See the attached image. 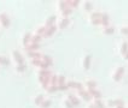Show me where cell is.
<instances>
[{"instance_id":"obj_1","label":"cell","mask_w":128,"mask_h":108,"mask_svg":"<svg viewBox=\"0 0 128 108\" xmlns=\"http://www.w3.org/2000/svg\"><path fill=\"white\" fill-rule=\"evenodd\" d=\"M123 73H124V67H122V66L117 67V69L115 70L114 74H112V79H114V80H116V82H118V80L122 78Z\"/></svg>"},{"instance_id":"obj_2","label":"cell","mask_w":128,"mask_h":108,"mask_svg":"<svg viewBox=\"0 0 128 108\" xmlns=\"http://www.w3.org/2000/svg\"><path fill=\"white\" fill-rule=\"evenodd\" d=\"M78 95H80L81 97H84L85 100H87V101L92 100V96H91V94L88 93L86 89H81V90H78Z\"/></svg>"},{"instance_id":"obj_3","label":"cell","mask_w":128,"mask_h":108,"mask_svg":"<svg viewBox=\"0 0 128 108\" xmlns=\"http://www.w3.org/2000/svg\"><path fill=\"white\" fill-rule=\"evenodd\" d=\"M68 100L70 101L74 106H78L80 105V99H78V96H75L74 94H69L68 95Z\"/></svg>"},{"instance_id":"obj_4","label":"cell","mask_w":128,"mask_h":108,"mask_svg":"<svg viewBox=\"0 0 128 108\" xmlns=\"http://www.w3.org/2000/svg\"><path fill=\"white\" fill-rule=\"evenodd\" d=\"M12 57H14V59L16 60L17 64H24V63H23V61H24V60H23V57L20 54V52H16V50L12 52Z\"/></svg>"},{"instance_id":"obj_5","label":"cell","mask_w":128,"mask_h":108,"mask_svg":"<svg viewBox=\"0 0 128 108\" xmlns=\"http://www.w3.org/2000/svg\"><path fill=\"white\" fill-rule=\"evenodd\" d=\"M87 91L91 94V96H92L94 100H96V99H100V97H102V93H100L99 90H97V89H90V90H87Z\"/></svg>"},{"instance_id":"obj_6","label":"cell","mask_w":128,"mask_h":108,"mask_svg":"<svg viewBox=\"0 0 128 108\" xmlns=\"http://www.w3.org/2000/svg\"><path fill=\"white\" fill-rule=\"evenodd\" d=\"M0 22H1V24H2L4 27H8V25H10V19H8V17H7L5 13H1V16H0Z\"/></svg>"},{"instance_id":"obj_7","label":"cell","mask_w":128,"mask_h":108,"mask_svg":"<svg viewBox=\"0 0 128 108\" xmlns=\"http://www.w3.org/2000/svg\"><path fill=\"white\" fill-rule=\"evenodd\" d=\"M69 18H68V17H62V18H60V21H59V23H58V27H59V28H65V27H66V25H68V24H69Z\"/></svg>"},{"instance_id":"obj_8","label":"cell","mask_w":128,"mask_h":108,"mask_svg":"<svg viewBox=\"0 0 128 108\" xmlns=\"http://www.w3.org/2000/svg\"><path fill=\"white\" fill-rule=\"evenodd\" d=\"M54 22H56V16H51L47 18V21L45 22V27L46 28H50L52 25H54Z\"/></svg>"},{"instance_id":"obj_9","label":"cell","mask_w":128,"mask_h":108,"mask_svg":"<svg viewBox=\"0 0 128 108\" xmlns=\"http://www.w3.org/2000/svg\"><path fill=\"white\" fill-rule=\"evenodd\" d=\"M52 73L50 70H40L39 71V77H44V78H51Z\"/></svg>"},{"instance_id":"obj_10","label":"cell","mask_w":128,"mask_h":108,"mask_svg":"<svg viewBox=\"0 0 128 108\" xmlns=\"http://www.w3.org/2000/svg\"><path fill=\"white\" fill-rule=\"evenodd\" d=\"M102 25L104 28L109 27V16L106 13H102Z\"/></svg>"},{"instance_id":"obj_11","label":"cell","mask_w":128,"mask_h":108,"mask_svg":"<svg viewBox=\"0 0 128 108\" xmlns=\"http://www.w3.org/2000/svg\"><path fill=\"white\" fill-rule=\"evenodd\" d=\"M56 30H57V27H56V25H52V27H50V28L46 29V33H45V35L44 36L48 37V36H51L52 34H54V33H56Z\"/></svg>"},{"instance_id":"obj_12","label":"cell","mask_w":128,"mask_h":108,"mask_svg":"<svg viewBox=\"0 0 128 108\" xmlns=\"http://www.w3.org/2000/svg\"><path fill=\"white\" fill-rule=\"evenodd\" d=\"M90 66H91V55H86L84 58V67L86 70H88Z\"/></svg>"},{"instance_id":"obj_13","label":"cell","mask_w":128,"mask_h":108,"mask_svg":"<svg viewBox=\"0 0 128 108\" xmlns=\"http://www.w3.org/2000/svg\"><path fill=\"white\" fill-rule=\"evenodd\" d=\"M86 86H87V90H90V89H96L97 83H96L94 80H87V82H86Z\"/></svg>"},{"instance_id":"obj_14","label":"cell","mask_w":128,"mask_h":108,"mask_svg":"<svg viewBox=\"0 0 128 108\" xmlns=\"http://www.w3.org/2000/svg\"><path fill=\"white\" fill-rule=\"evenodd\" d=\"M93 103H94V106L97 108H105V105L103 103V101L100 100V99H96Z\"/></svg>"},{"instance_id":"obj_15","label":"cell","mask_w":128,"mask_h":108,"mask_svg":"<svg viewBox=\"0 0 128 108\" xmlns=\"http://www.w3.org/2000/svg\"><path fill=\"white\" fill-rule=\"evenodd\" d=\"M90 19H91V22L96 21V19H102V13H99V12H93L91 14V17H90Z\"/></svg>"},{"instance_id":"obj_16","label":"cell","mask_w":128,"mask_h":108,"mask_svg":"<svg viewBox=\"0 0 128 108\" xmlns=\"http://www.w3.org/2000/svg\"><path fill=\"white\" fill-rule=\"evenodd\" d=\"M32 63H33V65H34V66H39V67H41L44 60H42V59H32Z\"/></svg>"},{"instance_id":"obj_17","label":"cell","mask_w":128,"mask_h":108,"mask_svg":"<svg viewBox=\"0 0 128 108\" xmlns=\"http://www.w3.org/2000/svg\"><path fill=\"white\" fill-rule=\"evenodd\" d=\"M44 101H45L44 95H38V96L35 97V103L36 105H40V106H41V103H42Z\"/></svg>"},{"instance_id":"obj_18","label":"cell","mask_w":128,"mask_h":108,"mask_svg":"<svg viewBox=\"0 0 128 108\" xmlns=\"http://www.w3.org/2000/svg\"><path fill=\"white\" fill-rule=\"evenodd\" d=\"M40 40H41V36L38 35V34H35V35L32 36V41H30V42H33V43H39V42H40Z\"/></svg>"},{"instance_id":"obj_19","label":"cell","mask_w":128,"mask_h":108,"mask_svg":"<svg viewBox=\"0 0 128 108\" xmlns=\"http://www.w3.org/2000/svg\"><path fill=\"white\" fill-rule=\"evenodd\" d=\"M41 59H42L44 61H45V63H47V64L48 65H52V63H53V60H52V58L51 57H48V55H45V54H44L42 55V58H41Z\"/></svg>"},{"instance_id":"obj_20","label":"cell","mask_w":128,"mask_h":108,"mask_svg":"<svg viewBox=\"0 0 128 108\" xmlns=\"http://www.w3.org/2000/svg\"><path fill=\"white\" fill-rule=\"evenodd\" d=\"M114 31H115V28L114 27H111V25H109V27H106V28H104V33L105 34H114Z\"/></svg>"},{"instance_id":"obj_21","label":"cell","mask_w":128,"mask_h":108,"mask_svg":"<svg viewBox=\"0 0 128 108\" xmlns=\"http://www.w3.org/2000/svg\"><path fill=\"white\" fill-rule=\"evenodd\" d=\"M128 52V42H123L121 46V53L122 54H126Z\"/></svg>"},{"instance_id":"obj_22","label":"cell","mask_w":128,"mask_h":108,"mask_svg":"<svg viewBox=\"0 0 128 108\" xmlns=\"http://www.w3.org/2000/svg\"><path fill=\"white\" fill-rule=\"evenodd\" d=\"M71 12H72V8H71V7H66V8H65L64 11H62V13H63V17H68V16H69Z\"/></svg>"},{"instance_id":"obj_23","label":"cell","mask_w":128,"mask_h":108,"mask_svg":"<svg viewBox=\"0 0 128 108\" xmlns=\"http://www.w3.org/2000/svg\"><path fill=\"white\" fill-rule=\"evenodd\" d=\"M26 67H27V66H26V64H17V65H16V70H17L18 72L24 71V70H26Z\"/></svg>"},{"instance_id":"obj_24","label":"cell","mask_w":128,"mask_h":108,"mask_svg":"<svg viewBox=\"0 0 128 108\" xmlns=\"http://www.w3.org/2000/svg\"><path fill=\"white\" fill-rule=\"evenodd\" d=\"M66 82H65V77L64 76H58V83L57 85H63V84H65Z\"/></svg>"},{"instance_id":"obj_25","label":"cell","mask_w":128,"mask_h":108,"mask_svg":"<svg viewBox=\"0 0 128 108\" xmlns=\"http://www.w3.org/2000/svg\"><path fill=\"white\" fill-rule=\"evenodd\" d=\"M50 106H51V101L50 100H45L42 103H41V107L42 108H48Z\"/></svg>"},{"instance_id":"obj_26","label":"cell","mask_w":128,"mask_h":108,"mask_svg":"<svg viewBox=\"0 0 128 108\" xmlns=\"http://www.w3.org/2000/svg\"><path fill=\"white\" fill-rule=\"evenodd\" d=\"M47 90H48L50 93H54V91H57L58 90V85H50Z\"/></svg>"},{"instance_id":"obj_27","label":"cell","mask_w":128,"mask_h":108,"mask_svg":"<svg viewBox=\"0 0 128 108\" xmlns=\"http://www.w3.org/2000/svg\"><path fill=\"white\" fill-rule=\"evenodd\" d=\"M64 105H65V107H66V108H74V107H75V106H74V105H72L69 100L64 101Z\"/></svg>"},{"instance_id":"obj_28","label":"cell","mask_w":128,"mask_h":108,"mask_svg":"<svg viewBox=\"0 0 128 108\" xmlns=\"http://www.w3.org/2000/svg\"><path fill=\"white\" fill-rule=\"evenodd\" d=\"M85 8L86 10H91L92 8V4L90 1H85Z\"/></svg>"},{"instance_id":"obj_29","label":"cell","mask_w":128,"mask_h":108,"mask_svg":"<svg viewBox=\"0 0 128 108\" xmlns=\"http://www.w3.org/2000/svg\"><path fill=\"white\" fill-rule=\"evenodd\" d=\"M68 88H69V86H68V84H66V83H65V84H63V85H58V89H59V90H66Z\"/></svg>"},{"instance_id":"obj_30","label":"cell","mask_w":128,"mask_h":108,"mask_svg":"<svg viewBox=\"0 0 128 108\" xmlns=\"http://www.w3.org/2000/svg\"><path fill=\"white\" fill-rule=\"evenodd\" d=\"M108 105H109V106H111V107H116V101L115 100H109Z\"/></svg>"},{"instance_id":"obj_31","label":"cell","mask_w":128,"mask_h":108,"mask_svg":"<svg viewBox=\"0 0 128 108\" xmlns=\"http://www.w3.org/2000/svg\"><path fill=\"white\" fill-rule=\"evenodd\" d=\"M121 33L124 34V35H128V27H124V28L121 29Z\"/></svg>"},{"instance_id":"obj_32","label":"cell","mask_w":128,"mask_h":108,"mask_svg":"<svg viewBox=\"0 0 128 108\" xmlns=\"http://www.w3.org/2000/svg\"><path fill=\"white\" fill-rule=\"evenodd\" d=\"M88 108H97V107L94 106V103H90V106H88Z\"/></svg>"},{"instance_id":"obj_33","label":"cell","mask_w":128,"mask_h":108,"mask_svg":"<svg viewBox=\"0 0 128 108\" xmlns=\"http://www.w3.org/2000/svg\"><path fill=\"white\" fill-rule=\"evenodd\" d=\"M123 57L126 58V59H128V52H127V53H126V54H123Z\"/></svg>"},{"instance_id":"obj_34","label":"cell","mask_w":128,"mask_h":108,"mask_svg":"<svg viewBox=\"0 0 128 108\" xmlns=\"http://www.w3.org/2000/svg\"><path fill=\"white\" fill-rule=\"evenodd\" d=\"M116 108H124V106H117Z\"/></svg>"}]
</instances>
